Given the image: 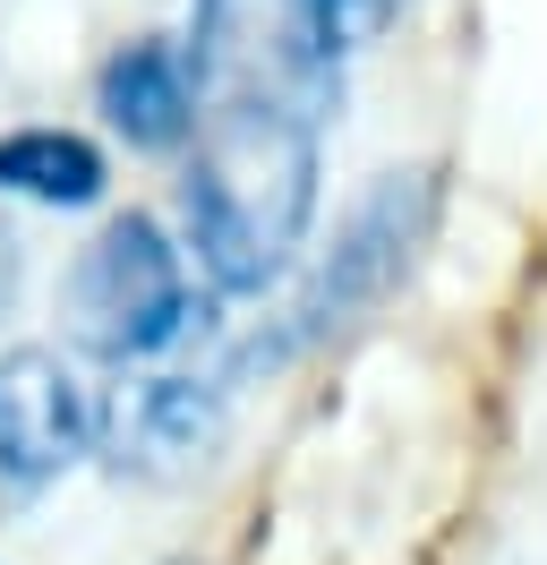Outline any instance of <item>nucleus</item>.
Masks as SVG:
<instances>
[{
  "mask_svg": "<svg viewBox=\"0 0 547 565\" xmlns=\"http://www.w3.org/2000/svg\"><path fill=\"white\" fill-rule=\"evenodd\" d=\"M317 206V120L282 104H214L189 172V232L223 291H266Z\"/></svg>",
  "mask_w": 547,
  "mask_h": 565,
  "instance_id": "obj_1",
  "label": "nucleus"
},
{
  "mask_svg": "<svg viewBox=\"0 0 547 565\" xmlns=\"http://www.w3.org/2000/svg\"><path fill=\"white\" fill-rule=\"evenodd\" d=\"M368 26V0H197V86L214 104H282L317 111L334 104L342 43Z\"/></svg>",
  "mask_w": 547,
  "mask_h": 565,
  "instance_id": "obj_2",
  "label": "nucleus"
},
{
  "mask_svg": "<svg viewBox=\"0 0 547 565\" xmlns=\"http://www.w3.org/2000/svg\"><path fill=\"white\" fill-rule=\"evenodd\" d=\"M428 223H437V180H428V172H385L368 198L351 206L334 257H325L317 282L300 291L291 326H282L274 343H257L248 369H274V360H291L300 343H325V334H342L351 318H368L376 300L410 275V257H419V241H428Z\"/></svg>",
  "mask_w": 547,
  "mask_h": 565,
  "instance_id": "obj_3",
  "label": "nucleus"
},
{
  "mask_svg": "<svg viewBox=\"0 0 547 565\" xmlns=\"http://www.w3.org/2000/svg\"><path fill=\"white\" fill-rule=\"evenodd\" d=\"M180 326H189L180 248H171L146 214L103 223L95 248H86L77 275H68V334L95 360H137V352H163Z\"/></svg>",
  "mask_w": 547,
  "mask_h": 565,
  "instance_id": "obj_4",
  "label": "nucleus"
},
{
  "mask_svg": "<svg viewBox=\"0 0 547 565\" xmlns=\"http://www.w3.org/2000/svg\"><path fill=\"white\" fill-rule=\"evenodd\" d=\"M95 412L68 377L61 352H9L0 360V489H43L86 455Z\"/></svg>",
  "mask_w": 547,
  "mask_h": 565,
  "instance_id": "obj_5",
  "label": "nucleus"
},
{
  "mask_svg": "<svg viewBox=\"0 0 547 565\" xmlns=\"http://www.w3.org/2000/svg\"><path fill=\"white\" fill-rule=\"evenodd\" d=\"M223 446V394L197 377H154V386H120L103 412V455L137 471V480H189Z\"/></svg>",
  "mask_w": 547,
  "mask_h": 565,
  "instance_id": "obj_6",
  "label": "nucleus"
},
{
  "mask_svg": "<svg viewBox=\"0 0 547 565\" xmlns=\"http://www.w3.org/2000/svg\"><path fill=\"white\" fill-rule=\"evenodd\" d=\"M103 111L129 146H171L197 129V77L171 43H129L111 70H103Z\"/></svg>",
  "mask_w": 547,
  "mask_h": 565,
  "instance_id": "obj_7",
  "label": "nucleus"
},
{
  "mask_svg": "<svg viewBox=\"0 0 547 565\" xmlns=\"http://www.w3.org/2000/svg\"><path fill=\"white\" fill-rule=\"evenodd\" d=\"M0 189L43 198V206H95L103 198V154L68 129H18L0 138Z\"/></svg>",
  "mask_w": 547,
  "mask_h": 565,
  "instance_id": "obj_8",
  "label": "nucleus"
},
{
  "mask_svg": "<svg viewBox=\"0 0 547 565\" xmlns=\"http://www.w3.org/2000/svg\"><path fill=\"white\" fill-rule=\"evenodd\" d=\"M9 291H18V232L0 223V309H9Z\"/></svg>",
  "mask_w": 547,
  "mask_h": 565,
  "instance_id": "obj_9",
  "label": "nucleus"
}]
</instances>
